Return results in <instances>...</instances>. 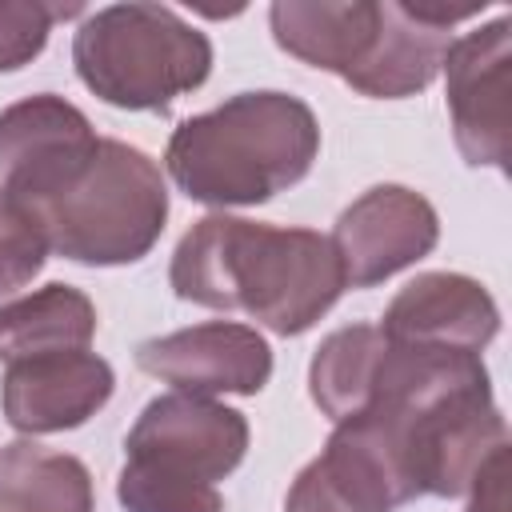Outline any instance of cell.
I'll list each match as a JSON object with an SVG mask.
<instances>
[{"mask_svg": "<svg viewBox=\"0 0 512 512\" xmlns=\"http://www.w3.org/2000/svg\"><path fill=\"white\" fill-rule=\"evenodd\" d=\"M172 292L216 312H248L280 336L308 332L344 292L328 236L244 216H204L184 232L168 268Z\"/></svg>", "mask_w": 512, "mask_h": 512, "instance_id": "cell-1", "label": "cell"}, {"mask_svg": "<svg viewBox=\"0 0 512 512\" xmlns=\"http://www.w3.org/2000/svg\"><path fill=\"white\" fill-rule=\"evenodd\" d=\"M320 152V128L288 92H240L212 112L180 120L164 164L176 188L212 208L264 204L300 184Z\"/></svg>", "mask_w": 512, "mask_h": 512, "instance_id": "cell-2", "label": "cell"}, {"mask_svg": "<svg viewBox=\"0 0 512 512\" xmlns=\"http://www.w3.org/2000/svg\"><path fill=\"white\" fill-rule=\"evenodd\" d=\"M116 496L128 512H224L216 480L248 452V420L208 396L168 392L144 404L128 440Z\"/></svg>", "mask_w": 512, "mask_h": 512, "instance_id": "cell-3", "label": "cell"}, {"mask_svg": "<svg viewBox=\"0 0 512 512\" xmlns=\"http://www.w3.org/2000/svg\"><path fill=\"white\" fill-rule=\"evenodd\" d=\"M48 240V252L112 268L152 252L168 220V188L152 156L124 140H100L92 160L44 204L28 208Z\"/></svg>", "mask_w": 512, "mask_h": 512, "instance_id": "cell-4", "label": "cell"}, {"mask_svg": "<svg viewBox=\"0 0 512 512\" xmlns=\"http://www.w3.org/2000/svg\"><path fill=\"white\" fill-rule=\"evenodd\" d=\"M72 64L104 104L152 112L208 80L212 44L164 4H108L76 28Z\"/></svg>", "mask_w": 512, "mask_h": 512, "instance_id": "cell-5", "label": "cell"}, {"mask_svg": "<svg viewBox=\"0 0 512 512\" xmlns=\"http://www.w3.org/2000/svg\"><path fill=\"white\" fill-rule=\"evenodd\" d=\"M100 136L64 96L40 92L0 112V196L36 208L56 196L96 152Z\"/></svg>", "mask_w": 512, "mask_h": 512, "instance_id": "cell-6", "label": "cell"}, {"mask_svg": "<svg viewBox=\"0 0 512 512\" xmlns=\"http://www.w3.org/2000/svg\"><path fill=\"white\" fill-rule=\"evenodd\" d=\"M456 148L472 168H504L512 152V24L492 20L452 40L444 56Z\"/></svg>", "mask_w": 512, "mask_h": 512, "instance_id": "cell-7", "label": "cell"}, {"mask_svg": "<svg viewBox=\"0 0 512 512\" xmlns=\"http://www.w3.org/2000/svg\"><path fill=\"white\" fill-rule=\"evenodd\" d=\"M328 240L340 260L344 288H372L428 256L440 240V220L420 192L376 184L340 212Z\"/></svg>", "mask_w": 512, "mask_h": 512, "instance_id": "cell-8", "label": "cell"}, {"mask_svg": "<svg viewBox=\"0 0 512 512\" xmlns=\"http://www.w3.org/2000/svg\"><path fill=\"white\" fill-rule=\"evenodd\" d=\"M136 364L188 396H256L272 376V348L248 324L212 320L144 340Z\"/></svg>", "mask_w": 512, "mask_h": 512, "instance_id": "cell-9", "label": "cell"}, {"mask_svg": "<svg viewBox=\"0 0 512 512\" xmlns=\"http://www.w3.org/2000/svg\"><path fill=\"white\" fill-rule=\"evenodd\" d=\"M116 388L112 364L88 348L12 360L0 384L4 420L24 436L68 432L92 420Z\"/></svg>", "mask_w": 512, "mask_h": 512, "instance_id": "cell-10", "label": "cell"}, {"mask_svg": "<svg viewBox=\"0 0 512 512\" xmlns=\"http://www.w3.org/2000/svg\"><path fill=\"white\" fill-rule=\"evenodd\" d=\"M380 332L400 344L480 356V348L492 344V336L500 332V308L472 276L424 272L392 296Z\"/></svg>", "mask_w": 512, "mask_h": 512, "instance_id": "cell-11", "label": "cell"}, {"mask_svg": "<svg viewBox=\"0 0 512 512\" xmlns=\"http://www.w3.org/2000/svg\"><path fill=\"white\" fill-rule=\"evenodd\" d=\"M380 20H384V4L376 0H348V4L276 0L268 8L276 44L312 68L336 72L344 84H352L372 60L380 40Z\"/></svg>", "mask_w": 512, "mask_h": 512, "instance_id": "cell-12", "label": "cell"}, {"mask_svg": "<svg viewBox=\"0 0 512 512\" xmlns=\"http://www.w3.org/2000/svg\"><path fill=\"white\" fill-rule=\"evenodd\" d=\"M400 496L376 448L348 424H336L324 452L288 488L284 512H392Z\"/></svg>", "mask_w": 512, "mask_h": 512, "instance_id": "cell-13", "label": "cell"}, {"mask_svg": "<svg viewBox=\"0 0 512 512\" xmlns=\"http://www.w3.org/2000/svg\"><path fill=\"white\" fill-rule=\"evenodd\" d=\"M96 336V308L72 284H48L32 296L0 304V360H28L44 352H76Z\"/></svg>", "mask_w": 512, "mask_h": 512, "instance_id": "cell-14", "label": "cell"}, {"mask_svg": "<svg viewBox=\"0 0 512 512\" xmlns=\"http://www.w3.org/2000/svg\"><path fill=\"white\" fill-rule=\"evenodd\" d=\"M92 476L68 456L32 440L0 448V512H92Z\"/></svg>", "mask_w": 512, "mask_h": 512, "instance_id": "cell-15", "label": "cell"}, {"mask_svg": "<svg viewBox=\"0 0 512 512\" xmlns=\"http://www.w3.org/2000/svg\"><path fill=\"white\" fill-rule=\"evenodd\" d=\"M80 16V4H40V0H0V72L32 64L56 20Z\"/></svg>", "mask_w": 512, "mask_h": 512, "instance_id": "cell-16", "label": "cell"}, {"mask_svg": "<svg viewBox=\"0 0 512 512\" xmlns=\"http://www.w3.org/2000/svg\"><path fill=\"white\" fill-rule=\"evenodd\" d=\"M44 260H48V240L40 220L24 204L0 196V296L24 288L44 268Z\"/></svg>", "mask_w": 512, "mask_h": 512, "instance_id": "cell-17", "label": "cell"}, {"mask_svg": "<svg viewBox=\"0 0 512 512\" xmlns=\"http://www.w3.org/2000/svg\"><path fill=\"white\" fill-rule=\"evenodd\" d=\"M472 500L464 512H508V444H500L472 480Z\"/></svg>", "mask_w": 512, "mask_h": 512, "instance_id": "cell-18", "label": "cell"}]
</instances>
